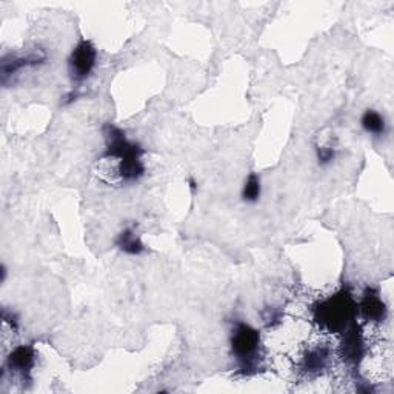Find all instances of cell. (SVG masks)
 I'll return each mask as SVG.
<instances>
[{
  "instance_id": "obj_8",
  "label": "cell",
  "mask_w": 394,
  "mask_h": 394,
  "mask_svg": "<svg viewBox=\"0 0 394 394\" xmlns=\"http://www.w3.org/2000/svg\"><path fill=\"white\" fill-rule=\"evenodd\" d=\"M260 196V180L256 174H250V178L246 179L242 197L246 202H256Z\"/></svg>"
},
{
  "instance_id": "obj_3",
  "label": "cell",
  "mask_w": 394,
  "mask_h": 394,
  "mask_svg": "<svg viewBox=\"0 0 394 394\" xmlns=\"http://www.w3.org/2000/svg\"><path fill=\"white\" fill-rule=\"evenodd\" d=\"M96 59H97L96 48H94L90 42L82 40L74 48L70 57L71 76L77 80L88 77L90 72L94 68V65H96Z\"/></svg>"
},
{
  "instance_id": "obj_9",
  "label": "cell",
  "mask_w": 394,
  "mask_h": 394,
  "mask_svg": "<svg viewBox=\"0 0 394 394\" xmlns=\"http://www.w3.org/2000/svg\"><path fill=\"white\" fill-rule=\"evenodd\" d=\"M334 156H336V152L330 147H324V148L317 150V157H319L320 164H330L334 159Z\"/></svg>"
},
{
  "instance_id": "obj_7",
  "label": "cell",
  "mask_w": 394,
  "mask_h": 394,
  "mask_svg": "<svg viewBox=\"0 0 394 394\" xmlns=\"http://www.w3.org/2000/svg\"><path fill=\"white\" fill-rule=\"evenodd\" d=\"M362 127L365 128L367 133H371L375 136H381V134L385 133L386 123H385V119L382 118L381 114L373 111V109H368V111L365 113L363 118H362Z\"/></svg>"
},
{
  "instance_id": "obj_2",
  "label": "cell",
  "mask_w": 394,
  "mask_h": 394,
  "mask_svg": "<svg viewBox=\"0 0 394 394\" xmlns=\"http://www.w3.org/2000/svg\"><path fill=\"white\" fill-rule=\"evenodd\" d=\"M260 336L258 330H254L253 326L246 324H237V326L233 331L231 338V347L233 353L236 354L242 370L248 371L253 368L254 357H256L258 348H259Z\"/></svg>"
},
{
  "instance_id": "obj_6",
  "label": "cell",
  "mask_w": 394,
  "mask_h": 394,
  "mask_svg": "<svg viewBox=\"0 0 394 394\" xmlns=\"http://www.w3.org/2000/svg\"><path fill=\"white\" fill-rule=\"evenodd\" d=\"M118 246L122 251H125L128 254H141L145 250L141 239L136 236V233L133 230H125L123 233H120V236L118 239Z\"/></svg>"
},
{
  "instance_id": "obj_5",
  "label": "cell",
  "mask_w": 394,
  "mask_h": 394,
  "mask_svg": "<svg viewBox=\"0 0 394 394\" xmlns=\"http://www.w3.org/2000/svg\"><path fill=\"white\" fill-rule=\"evenodd\" d=\"M36 359L34 348L30 345H20L13 349V353L8 357V367L17 373L25 375L33 368Z\"/></svg>"
},
{
  "instance_id": "obj_1",
  "label": "cell",
  "mask_w": 394,
  "mask_h": 394,
  "mask_svg": "<svg viewBox=\"0 0 394 394\" xmlns=\"http://www.w3.org/2000/svg\"><path fill=\"white\" fill-rule=\"evenodd\" d=\"M356 304L348 293H338L325 299L315 308V317L319 325L331 333L345 331L348 324L353 320Z\"/></svg>"
},
{
  "instance_id": "obj_4",
  "label": "cell",
  "mask_w": 394,
  "mask_h": 394,
  "mask_svg": "<svg viewBox=\"0 0 394 394\" xmlns=\"http://www.w3.org/2000/svg\"><path fill=\"white\" fill-rule=\"evenodd\" d=\"M359 308L362 315L371 322H384V319L386 317V306L379 294L373 293V291H367L363 294Z\"/></svg>"
}]
</instances>
